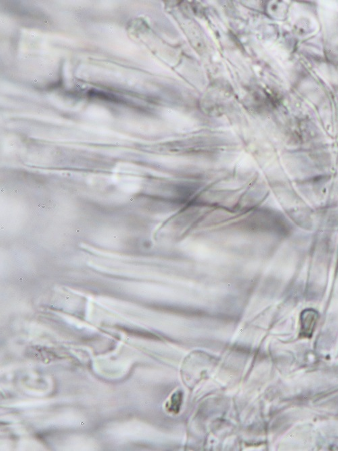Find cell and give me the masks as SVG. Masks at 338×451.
<instances>
[{"instance_id": "cell-1", "label": "cell", "mask_w": 338, "mask_h": 451, "mask_svg": "<svg viewBox=\"0 0 338 451\" xmlns=\"http://www.w3.org/2000/svg\"><path fill=\"white\" fill-rule=\"evenodd\" d=\"M318 313L312 310H306L302 317V329L306 336L312 335V331L316 327Z\"/></svg>"}]
</instances>
